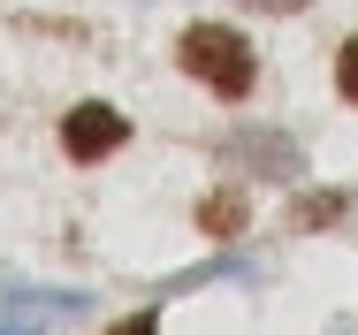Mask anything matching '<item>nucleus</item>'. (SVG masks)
Returning a JSON list of instances; mask_svg holds the SVG:
<instances>
[{
    "label": "nucleus",
    "instance_id": "nucleus-1",
    "mask_svg": "<svg viewBox=\"0 0 358 335\" xmlns=\"http://www.w3.org/2000/svg\"><path fill=\"white\" fill-rule=\"evenodd\" d=\"M176 62L191 69L199 84H214V99H244L259 84V62H252V38H236L229 23H191L176 38Z\"/></svg>",
    "mask_w": 358,
    "mask_h": 335
},
{
    "label": "nucleus",
    "instance_id": "nucleus-2",
    "mask_svg": "<svg viewBox=\"0 0 358 335\" xmlns=\"http://www.w3.org/2000/svg\"><path fill=\"white\" fill-rule=\"evenodd\" d=\"M122 145H130V122H122L107 99H84V107L62 115V152L84 160V168H92V160H107V152H122Z\"/></svg>",
    "mask_w": 358,
    "mask_h": 335
},
{
    "label": "nucleus",
    "instance_id": "nucleus-3",
    "mask_svg": "<svg viewBox=\"0 0 358 335\" xmlns=\"http://www.w3.org/2000/svg\"><path fill=\"white\" fill-rule=\"evenodd\" d=\"M221 152H229V160H244L252 176H267V183H297V176H305V152H297L282 130H236Z\"/></svg>",
    "mask_w": 358,
    "mask_h": 335
},
{
    "label": "nucleus",
    "instance_id": "nucleus-4",
    "mask_svg": "<svg viewBox=\"0 0 358 335\" xmlns=\"http://www.w3.org/2000/svg\"><path fill=\"white\" fill-rule=\"evenodd\" d=\"M84 297H38L23 282H0V335H46V320L76 313Z\"/></svg>",
    "mask_w": 358,
    "mask_h": 335
},
{
    "label": "nucleus",
    "instance_id": "nucleus-5",
    "mask_svg": "<svg viewBox=\"0 0 358 335\" xmlns=\"http://www.w3.org/2000/svg\"><path fill=\"white\" fill-rule=\"evenodd\" d=\"M244 221H252V206H244V191H229V183L199 199V229H206L214 244H236V236H244Z\"/></svg>",
    "mask_w": 358,
    "mask_h": 335
},
{
    "label": "nucleus",
    "instance_id": "nucleus-6",
    "mask_svg": "<svg viewBox=\"0 0 358 335\" xmlns=\"http://www.w3.org/2000/svg\"><path fill=\"white\" fill-rule=\"evenodd\" d=\"M351 213V199L343 191H297V206H289V229H336Z\"/></svg>",
    "mask_w": 358,
    "mask_h": 335
},
{
    "label": "nucleus",
    "instance_id": "nucleus-7",
    "mask_svg": "<svg viewBox=\"0 0 358 335\" xmlns=\"http://www.w3.org/2000/svg\"><path fill=\"white\" fill-rule=\"evenodd\" d=\"M336 92L358 107V38H343V54H336Z\"/></svg>",
    "mask_w": 358,
    "mask_h": 335
},
{
    "label": "nucleus",
    "instance_id": "nucleus-8",
    "mask_svg": "<svg viewBox=\"0 0 358 335\" xmlns=\"http://www.w3.org/2000/svg\"><path fill=\"white\" fill-rule=\"evenodd\" d=\"M107 335H160V313H130V320H115Z\"/></svg>",
    "mask_w": 358,
    "mask_h": 335
},
{
    "label": "nucleus",
    "instance_id": "nucleus-9",
    "mask_svg": "<svg viewBox=\"0 0 358 335\" xmlns=\"http://www.w3.org/2000/svg\"><path fill=\"white\" fill-rule=\"evenodd\" d=\"M244 8H259V15H297L305 0H244Z\"/></svg>",
    "mask_w": 358,
    "mask_h": 335
}]
</instances>
